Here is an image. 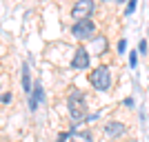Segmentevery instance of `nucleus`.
I'll list each match as a JSON object with an SVG mask.
<instances>
[{"label": "nucleus", "mask_w": 149, "mask_h": 142, "mask_svg": "<svg viewBox=\"0 0 149 142\" xmlns=\"http://www.w3.org/2000/svg\"><path fill=\"white\" fill-rule=\"evenodd\" d=\"M138 51H140V53H147V40H140V44H138Z\"/></svg>", "instance_id": "14"}, {"label": "nucleus", "mask_w": 149, "mask_h": 142, "mask_svg": "<svg viewBox=\"0 0 149 142\" xmlns=\"http://www.w3.org/2000/svg\"><path fill=\"white\" fill-rule=\"evenodd\" d=\"M129 64H131V69H136V64H138V53H136V51H131V53H129Z\"/></svg>", "instance_id": "12"}, {"label": "nucleus", "mask_w": 149, "mask_h": 142, "mask_svg": "<svg viewBox=\"0 0 149 142\" xmlns=\"http://www.w3.org/2000/svg\"><path fill=\"white\" fill-rule=\"evenodd\" d=\"M69 140L71 142H93V138H91V133L89 131H71L69 133Z\"/></svg>", "instance_id": "9"}, {"label": "nucleus", "mask_w": 149, "mask_h": 142, "mask_svg": "<svg viewBox=\"0 0 149 142\" xmlns=\"http://www.w3.org/2000/svg\"><path fill=\"white\" fill-rule=\"evenodd\" d=\"M125 107H134V98H125Z\"/></svg>", "instance_id": "17"}, {"label": "nucleus", "mask_w": 149, "mask_h": 142, "mask_svg": "<svg viewBox=\"0 0 149 142\" xmlns=\"http://www.w3.org/2000/svg\"><path fill=\"white\" fill-rule=\"evenodd\" d=\"M89 62H91V58H89V51L87 49H76L74 58H71V67L76 69V71H82V69L89 67Z\"/></svg>", "instance_id": "5"}, {"label": "nucleus", "mask_w": 149, "mask_h": 142, "mask_svg": "<svg viewBox=\"0 0 149 142\" xmlns=\"http://www.w3.org/2000/svg\"><path fill=\"white\" fill-rule=\"evenodd\" d=\"M42 100H45V89H42V85H36L33 91L29 93V109L31 111H38V107H40Z\"/></svg>", "instance_id": "6"}, {"label": "nucleus", "mask_w": 149, "mask_h": 142, "mask_svg": "<svg viewBox=\"0 0 149 142\" xmlns=\"http://www.w3.org/2000/svg\"><path fill=\"white\" fill-rule=\"evenodd\" d=\"M125 51H127V40L120 38V40H118V53H125Z\"/></svg>", "instance_id": "13"}, {"label": "nucleus", "mask_w": 149, "mask_h": 142, "mask_svg": "<svg viewBox=\"0 0 149 142\" xmlns=\"http://www.w3.org/2000/svg\"><path fill=\"white\" fill-rule=\"evenodd\" d=\"M147 36H149V31H147Z\"/></svg>", "instance_id": "20"}, {"label": "nucleus", "mask_w": 149, "mask_h": 142, "mask_svg": "<svg viewBox=\"0 0 149 142\" xmlns=\"http://www.w3.org/2000/svg\"><path fill=\"white\" fill-rule=\"evenodd\" d=\"M116 2H118V5H123V2H127V0H116Z\"/></svg>", "instance_id": "18"}, {"label": "nucleus", "mask_w": 149, "mask_h": 142, "mask_svg": "<svg viewBox=\"0 0 149 142\" xmlns=\"http://www.w3.org/2000/svg\"><path fill=\"white\" fill-rule=\"evenodd\" d=\"M93 13V0H76V5L71 7V18L80 20V18H89Z\"/></svg>", "instance_id": "4"}, {"label": "nucleus", "mask_w": 149, "mask_h": 142, "mask_svg": "<svg viewBox=\"0 0 149 142\" xmlns=\"http://www.w3.org/2000/svg\"><path fill=\"white\" fill-rule=\"evenodd\" d=\"M69 140V133H60V136H58V142H67Z\"/></svg>", "instance_id": "16"}, {"label": "nucleus", "mask_w": 149, "mask_h": 142, "mask_svg": "<svg viewBox=\"0 0 149 142\" xmlns=\"http://www.w3.org/2000/svg\"><path fill=\"white\" fill-rule=\"evenodd\" d=\"M105 133L109 138H120V136H125V124L118 122V120H111V122L105 124Z\"/></svg>", "instance_id": "7"}, {"label": "nucleus", "mask_w": 149, "mask_h": 142, "mask_svg": "<svg viewBox=\"0 0 149 142\" xmlns=\"http://www.w3.org/2000/svg\"><path fill=\"white\" fill-rule=\"evenodd\" d=\"M89 82H91V87L96 91H107L111 87V71H109V67H105V64L96 67L91 71V76H89Z\"/></svg>", "instance_id": "2"}, {"label": "nucleus", "mask_w": 149, "mask_h": 142, "mask_svg": "<svg viewBox=\"0 0 149 142\" xmlns=\"http://www.w3.org/2000/svg\"><path fill=\"white\" fill-rule=\"evenodd\" d=\"M22 91L29 96L31 91H33V87H31V73H29V64H22Z\"/></svg>", "instance_id": "8"}, {"label": "nucleus", "mask_w": 149, "mask_h": 142, "mask_svg": "<svg viewBox=\"0 0 149 142\" xmlns=\"http://www.w3.org/2000/svg\"><path fill=\"white\" fill-rule=\"evenodd\" d=\"M93 49H96V51H105L107 49V40L102 36H100L98 40H93Z\"/></svg>", "instance_id": "10"}, {"label": "nucleus", "mask_w": 149, "mask_h": 142, "mask_svg": "<svg viewBox=\"0 0 149 142\" xmlns=\"http://www.w3.org/2000/svg\"><path fill=\"white\" fill-rule=\"evenodd\" d=\"M0 100H2V102H11V93H2Z\"/></svg>", "instance_id": "15"}, {"label": "nucleus", "mask_w": 149, "mask_h": 142, "mask_svg": "<svg viewBox=\"0 0 149 142\" xmlns=\"http://www.w3.org/2000/svg\"><path fill=\"white\" fill-rule=\"evenodd\" d=\"M67 107H69V116L74 122H85L87 120V105H85V93L80 89H74L69 93V100H67Z\"/></svg>", "instance_id": "1"}, {"label": "nucleus", "mask_w": 149, "mask_h": 142, "mask_svg": "<svg viewBox=\"0 0 149 142\" xmlns=\"http://www.w3.org/2000/svg\"><path fill=\"white\" fill-rule=\"evenodd\" d=\"M138 7V0H127V9H125V16H131Z\"/></svg>", "instance_id": "11"}, {"label": "nucleus", "mask_w": 149, "mask_h": 142, "mask_svg": "<svg viewBox=\"0 0 149 142\" xmlns=\"http://www.w3.org/2000/svg\"><path fill=\"white\" fill-rule=\"evenodd\" d=\"M102 2H109V0H102Z\"/></svg>", "instance_id": "19"}, {"label": "nucleus", "mask_w": 149, "mask_h": 142, "mask_svg": "<svg viewBox=\"0 0 149 142\" xmlns=\"http://www.w3.org/2000/svg\"><path fill=\"white\" fill-rule=\"evenodd\" d=\"M93 33H96V25H93V20H89V18L76 20L74 27H71V36H74L76 40H87Z\"/></svg>", "instance_id": "3"}]
</instances>
